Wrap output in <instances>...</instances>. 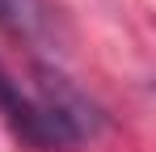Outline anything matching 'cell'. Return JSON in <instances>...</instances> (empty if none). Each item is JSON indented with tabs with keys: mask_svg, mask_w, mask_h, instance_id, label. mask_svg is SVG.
<instances>
[{
	"mask_svg": "<svg viewBox=\"0 0 156 152\" xmlns=\"http://www.w3.org/2000/svg\"><path fill=\"white\" fill-rule=\"evenodd\" d=\"M0 25L34 38L47 25V0H0Z\"/></svg>",
	"mask_w": 156,
	"mask_h": 152,
	"instance_id": "cell-1",
	"label": "cell"
}]
</instances>
